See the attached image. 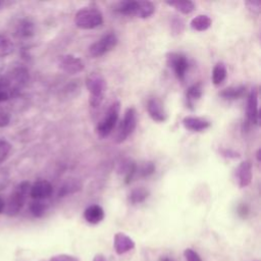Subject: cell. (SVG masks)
Returning a JSON list of instances; mask_svg holds the SVG:
<instances>
[{
	"label": "cell",
	"instance_id": "obj_1",
	"mask_svg": "<svg viewBox=\"0 0 261 261\" xmlns=\"http://www.w3.org/2000/svg\"><path fill=\"white\" fill-rule=\"evenodd\" d=\"M114 10L124 15H135L140 18H148L155 12V6L150 1H120L114 5Z\"/></svg>",
	"mask_w": 261,
	"mask_h": 261
},
{
	"label": "cell",
	"instance_id": "obj_2",
	"mask_svg": "<svg viewBox=\"0 0 261 261\" xmlns=\"http://www.w3.org/2000/svg\"><path fill=\"white\" fill-rule=\"evenodd\" d=\"M30 188H31V184L28 180H23L15 187L4 209L5 213L8 216H15L19 213V211L21 210V208L25 203L27 197L30 193Z\"/></svg>",
	"mask_w": 261,
	"mask_h": 261
},
{
	"label": "cell",
	"instance_id": "obj_3",
	"mask_svg": "<svg viewBox=\"0 0 261 261\" xmlns=\"http://www.w3.org/2000/svg\"><path fill=\"white\" fill-rule=\"evenodd\" d=\"M86 87L91 95L90 104L97 107L101 104L107 88L106 80L99 72H91L86 77Z\"/></svg>",
	"mask_w": 261,
	"mask_h": 261
},
{
	"label": "cell",
	"instance_id": "obj_4",
	"mask_svg": "<svg viewBox=\"0 0 261 261\" xmlns=\"http://www.w3.org/2000/svg\"><path fill=\"white\" fill-rule=\"evenodd\" d=\"M74 23L82 30L96 29L103 23V14L97 8L84 7L75 13Z\"/></svg>",
	"mask_w": 261,
	"mask_h": 261
},
{
	"label": "cell",
	"instance_id": "obj_5",
	"mask_svg": "<svg viewBox=\"0 0 261 261\" xmlns=\"http://www.w3.org/2000/svg\"><path fill=\"white\" fill-rule=\"evenodd\" d=\"M119 111H120V102L114 101L109 106L102 120L96 126V134L99 138L104 139L110 135V133L113 130L116 124V121L118 119Z\"/></svg>",
	"mask_w": 261,
	"mask_h": 261
},
{
	"label": "cell",
	"instance_id": "obj_6",
	"mask_svg": "<svg viewBox=\"0 0 261 261\" xmlns=\"http://www.w3.org/2000/svg\"><path fill=\"white\" fill-rule=\"evenodd\" d=\"M137 122H138L137 110L134 107L126 108L115 137V143L120 144L124 142L136 129Z\"/></svg>",
	"mask_w": 261,
	"mask_h": 261
},
{
	"label": "cell",
	"instance_id": "obj_7",
	"mask_svg": "<svg viewBox=\"0 0 261 261\" xmlns=\"http://www.w3.org/2000/svg\"><path fill=\"white\" fill-rule=\"evenodd\" d=\"M117 41L118 40L115 34L108 33L102 36L99 40L94 42L89 47V54L94 58L103 56L104 54L115 48V46L117 45Z\"/></svg>",
	"mask_w": 261,
	"mask_h": 261
},
{
	"label": "cell",
	"instance_id": "obj_8",
	"mask_svg": "<svg viewBox=\"0 0 261 261\" xmlns=\"http://www.w3.org/2000/svg\"><path fill=\"white\" fill-rule=\"evenodd\" d=\"M167 64L172 68L174 74L179 81H184L186 76V72L189 68V62L187 57L184 54L170 52L166 56Z\"/></svg>",
	"mask_w": 261,
	"mask_h": 261
},
{
	"label": "cell",
	"instance_id": "obj_9",
	"mask_svg": "<svg viewBox=\"0 0 261 261\" xmlns=\"http://www.w3.org/2000/svg\"><path fill=\"white\" fill-rule=\"evenodd\" d=\"M58 67L69 74H75L79 73L81 71L84 70L85 68V64L83 62L82 59H80L79 57L71 55V54H66V55H62L58 58Z\"/></svg>",
	"mask_w": 261,
	"mask_h": 261
},
{
	"label": "cell",
	"instance_id": "obj_10",
	"mask_svg": "<svg viewBox=\"0 0 261 261\" xmlns=\"http://www.w3.org/2000/svg\"><path fill=\"white\" fill-rule=\"evenodd\" d=\"M258 88L254 87L248 96L247 102V117L248 120L253 124H258L260 121L259 115V107H258Z\"/></svg>",
	"mask_w": 261,
	"mask_h": 261
},
{
	"label": "cell",
	"instance_id": "obj_11",
	"mask_svg": "<svg viewBox=\"0 0 261 261\" xmlns=\"http://www.w3.org/2000/svg\"><path fill=\"white\" fill-rule=\"evenodd\" d=\"M53 193V187L52 185L45 179H39L35 181L31 188H30V196L34 200H44L49 198Z\"/></svg>",
	"mask_w": 261,
	"mask_h": 261
},
{
	"label": "cell",
	"instance_id": "obj_12",
	"mask_svg": "<svg viewBox=\"0 0 261 261\" xmlns=\"http://www.w3.org/2000/svg\"><path fill=\"white\" fill-rule=\"evenodd\" d=\"M147 111L149 116L156 122H163L167 118L164 106L157 98H150L147 102Z\"/></svg>",
	"mask_w": 261,
	"mask_h": 261
},
{
	"label": "cell",
	"instance_id": "obj_13",
	"mask_svg": "<svg viewBox=\"0 0 261 261\" xmlns=\"http://www.w3.org/2000/svg\"><path fill=\"white\" fill-rule=\"evenodd\" d=\"M135 246H136V244H135L134 240L130 237H128L127 234H125L123 232H116L114 234L113 247H114L116 254H118V255L125 254L128 251L133 250L135 248Z\"/></svg>",
	"mask_w": 261,
	"mask_h": 261
},
{
	"label": "cell",
	"instance_id": "obj_14",
	"mask_svg": "<svg viewBox=\"0 0 261 261\" xmlns=\"http://www.w3.org/2000/svg\"><path fill=\"white\" fill-rule=\"evenodd\" d=\"M237 179L240 188H246L252 180V163L250 160L242 161L237 168Z\"/></svg>",
	"mask_w": 261,
	"mask_h": 261
},
{
	"label": "cell",
	"instance_id": "obj_15",
	"mask_svg": "<svg viewBox=\"0 0 261 261\" xmlns=\"http://www.w3.org/2000/svg\"><path fill=\"white\" fill-rule=\"evenodd\" d=\"M184 126L191 132H203L210 127L211 122L198 116H186L182 119Z\"/></svg>",
	"mask_w": 261,
	"mask_h": 261
},
{
	"label": "cell",
	"instance_id": "obj_16",
	"mask_svg": "<svg viewBox=\"0 0 261 261\" xmlns=\"http://www.w3.org/2000/svg\"><path fill=\"white\" fill-rule=\"evenodd\" d=\"M104 216H105V213L103 208L97 204L90 205L84 211V218L88 223H91V224L100 223L104 219Z\"/></svg>",
	"mask_w": 261,
	"mask_h": 261
},
{
	"label": "cell",
	"instance_id": "obj_17",
	"mask_svg": "<svg viewBox=\"0 0 261 261\" xmlns=\"http://www.w3.org/2000/svg\"><path fill=\"white\" fill-rule=\"evenodd\" d=\"M82 187H83V185L79 179L69 178L68 180L64 181L61 185V187L58 191V196L59 197H65V196L77 193L82 190Z\"/></svg>",
	"mask_w": 261,
	"mask_h": 261
},
{
	"label": "cell",
	"instance_id": "obj_18",
	"mask_svg": "<svg viewBox=\"0 0 261 261\" xmlns=\"http://www.w3.org/2000/svg\"><path fill=\"white\" fill-rule=\"evenodd\" d=\"M203 89L202 85L200 83L194 84L191 87H189L187 93H186V98H187V105L193 109V106L196 101H198L202 97Z\"/></svg>",
	"mask_w": 261,
	"mask_h": 261
},
{
	"label": "cell",
	"instance_id": "obj_19",
	"mask_svg": "<svg viewBox=\"0 0 261 261\" xmlns=\"http://www.w3.org/2000/svg\"><path fill=\"white\" fill-rule=\"evenodd\" d=\"M212 20L206 14H199L191 20V28L197 32H204L211 27Z\"/></svg>",
	"mask_w": 261,
	"mask_h": 261
},
{
	"label": "cell",
	"instance_id": "obj_20",
	"mask_svg": "<svg viewBox=\"0 0 261 261\" xmlns=\"http://www.w3.org/2000/svg\"><path fill=\"white\" fill-rule=\"evenodd\" d=\"M246 92L245 86H238V87H228L223 89L219 96L226 100H236L239 98H242Z\"/></svg>",
	"mask_w": 261,
	"mask_h": 261
},
{
	"label": "cell",
	"instance_id": "obj_21",
	"mask_svg": "<svg viewBox=\"0 0 261 261\" xmlns=\"http://www.w3.org/2000/svg\"><path fill=\"white\" fill-rule=\"evenodd\" d=\"M148 197H149V191L144 187H140L132 190L127 198H128V202L135 205V204L143 203Z\"/></svg>",
	"mask_w": 261,
	"mask_h": 261
},
{
	"label": "cell",
	"instance_id": "obj_22",
	"mask_svg": "<svg viewBox=\"0 0 261 261\" xmlns=\"http://www.w3.org/2000/svg\"><path fill=\"white\" fill-rule=\"evenodd\" d=\"M227 69L222 62H218L214 65L212 70V83L215 86H219L226 79Z\"/></svg>",
	"mask_w": 261,
	"mask_h": 261
},
{
	"label": "cell",
	"instance_id": "obj_23",
	"mask_svg": "<svg viewBox=\"0 0 261 261\" xmlns=\"http://www.w3.org/2000/svg\"><path fill=\"white\" fill-rule=\"evenodd\" d=\"M167 5L174 7L177 11L184 13V14H189L195 10V4L194 2L190 0H178V1H167Z\"/></svg>",
	"mask_w": 261,
	"mask_h": 261
},
{
	"label": "cell",
	"instance_id": "obj_24",
	"mask_svg": "<svg viewBox=\"0 0 261 261\" xmlns=\"http://www.w3.org/2000/svg\"><path fill=\"white\" fill-rule=\"evenodd\" d=\"M14 50L13 43L5 36L0 35V57H5L11 54Z\"/></svg>",
	"mask_w": 261,
	"mask_h": 261
},
{
	"label": "cell",
	"instance_id": "obj_25",
	"mask_svg": "<svg viewBox=\"0 0 261 261\" xmlns=\"http://www.w3.org/2000/svg\"><path fill=\"white\" fill-rule=\"evenodd\" d=\"M47 210V205L42 201L35 200L30 204V211L35 217H42Z\"/></svg>",
	"mask_w": 261,
	"mask_h": 261
},
{
	"label": "cell",
	"instance_id": "obj_26",
	"mask_svg": "<svg viewBox=\"0 0 261 261\" xmlns=\"http://www.w3.org/2000/svg\"><path fill=\"white\" fill-rule=\"evenodd\" d=\"M17 32L21 37H31L34 35V24L30 20L23 19L20 21Z\"/></svg>",
	"mask_w": 261,
	"mask_h": 261
},
{
	"label": "cell",
	"instance_id": "obj_27",
	"mask_svg": "<svg viewBox=\"0 0 261 261\" xmlns=\"http://www.w3.org/2000/svg\"><path fill=\"white\" fill-rule=\"evenodd\" d=\"M154 171H155V165L151 161L143 163L139 168L137 166V173H139L141 177H147L152 173H154Z\"/></svg>",
	"mask_w": 261,
	"mask_h": 261
},
{
	"label": "cell",
	"instance_id": "obj_28",
	"mask_svg": "<svg viewBox=\"0 0 261 261\" xmlns=\"http://www.w3.org/2000/svg\"><path fill=\"white\" fill-rule=\"evenodd\" d=\"M10 150H11V145L5 140H0V163L6 159Z\"/></svg>",
	"mask_w": 261,
	"mask_h": 261
},
{
	"label": "cell",
	"instance_id": "obj_29",
	"mask_svg": "<svg viewBox=\"0 0 261 261\" xmlns=\"http://www.w3.org/2000/svg\"><path fill=\"white\" fill-rule=\"evenodd\" d=\"M171 31L173 32V34H181V32L184 31V28H185V24H184V21L181 18H178V17H173L172 20H171Z\"/></svg>",
	"mask_w": 261,
	"mask_h": 261
},
{
	"label": "cell",
	"instance_id": "obj_30",
	"mask_svg": "<svg viewBox=\"0 0 261 261\" xmlns=\"http://www.w3.org/2000/svg\"><path fill=\"white\" fill-rule=\"evenodd\" d=\"M246 6L248 7V9L255 13V14H259L260 10H261V2L259 0H249L245 2Z\"/></svg>",
	"mask_w": 261,
	"mask_h": 261
},
{
	"label": "cell",
	"instance_id": "obj_31",
	"mask_svg": "<svg viewBox=\"0 0 261 261\" xmlns=\"http://www.w3.org/2000/svg\"><path fill=\"white\" fill-rule=\"evenodd\" d=\"M184 255H185L187 261H202L199 254L196 251H194L193 249H190V248L186 249L184 251Z\"/></svg>",
	"mask_w": 261,
	"mask_h": 261
},
{
	"label": "cell",
	"instance_id": "obj_32",
	"mask_svg": "<svg viewBox=\"0 0 261 261\" xmlns=\"http://www.w3.org/2000/svg\"><path fill=\"white\" fill-rule=\"evenodd\" d=\"M49 261H79V259L74 256L68 254H59L51 257Z\"/></svg>",
	"mask_w": 261,
	"mask_h": 261
},
{
	"label": "cell",
	"instance_id": "obj_33",
	"mask_svg": "<svg viewBox=\"0 0 261 261\" xmlns=\"http://www.w3.org/2000/svg\"><path fill=\"white\" fill-rule=\"evenodd\" d=\"M10 121V116L7 113H0V127L6 126Z\"/></svg>",
	"mask_w": 261,
	"mask_h": 261
},
{
	"label": "cell",
	"instance_id": "obj_34",
	"mask_svg": "<svg viewBox=\"0 0 261 261\" xmlns=\"http://www.w3.org/2000/svg\"><path fill=\"white\" fill-rule=\"evenodd\" d=\"M222 155L225 156V157H229V158H239L240 157L239 153H237L232 150H227V149L222 151Z\"/></svg>",
	"mask_w": 261,
	"mask_h": 261
},
{
	"label": "cell",
	"instance_id": "obj_35",
	"mask_svg": "<svg viewBox=\"0 0 261 261\" xmlns=\"http://www.w3.org/2000/svg\"><path fill=\"white\" fill-rule=\"evenodd\" d=\"M10 95L11 94L8 91L0 89V103L4 102V101H7L10 98Z\"/></svg>",
	"mask_w": 261,
	"mask_h": 261
},
{
	"label": "cell",
	"instance_id": "obj_36",
	"mask_svg": "<svg viewBox=\"0 0 261 261\" xmlns=\"http://www.w3.org/2000/svg\"><path fill=\"white\" fill-rule=\"evenodd\" d=\"M239 214H240L242 217H246L247 214H248V208H247L245 205H242V206L239 208Z\"/></svg>",
	"mask_w": 261,
	"mask_h": 261
},
{
	"label": "cell",
	"instance_id": "obj_37",
	"mask_svg": "<svg viewBox=\"0 0 261 261\" xmlns=\"http://www.w3.org/2000/svg\"><path fill=\"white\" fill-rule=\"evenodd\" d=\"M93 261H107L106 257L102 254H96L93 258Z\"/></svg>",
	"mask_w": 261,
	"mask_h": 261
},
{
	"label": "cell",
	"instance_id": "obj_38",
	"mask_svg": "<svg viewBox=\"0 0 261 261\" xmlns=\"http://www.w3.org/2000/svg\"><path fill=\"white\" fill-rule=\"evenodd\" d=\"M158 261H175V260L169 256H161Z\"/></svg>",
	"mask_w": 261,
	"mask_h": 261
},
{
	"label": "cell",
	"instance_id": "obj_39",
	"mask_svg": "<svg viewBox=\"0 0 261 261\" xmlns=\"http://www.w3.org/2000/svg\"><path fill=\"white\" fill-rule=\"evenodd\" d=\"M5 209V202L2 197H0V213H2Z\"/></svg>",
	"mask_w": 261,
	"mask_h": 261
},
{
	"label": "cell",
	"instance_id": "obj_40",
	"mask_svg": "<svg viewBox=\"0 0 261 261\" xmlns=\"http://www.w3.org/2000/svg\"><path fill=\"white\" fill-rule=\"evenodd\" d=\"M256 156H257V160H258V161H260V149H258V150H257Z\"/></svg>",
	"mask_w": 261,
	"mask_h": 261
}]
</instances>
